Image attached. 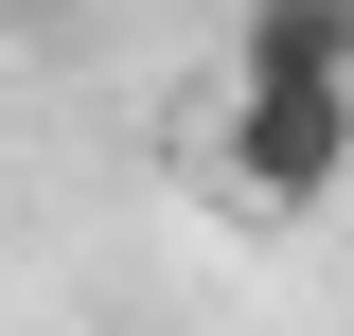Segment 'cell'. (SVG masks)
Listing matches in <instances>:
<instances>
[{
	"label": "cell",
	"instance_id": "6da1fadb",
	"mask_svg": "<svg viewBox=\"0 0 354 336\" xmlns=\"http://www.w3.org/2000/svg\"><path fill=\"white\" fill-rule=\"evenodd\" d=\"M230 177L248 212H319L354 177V36L301 18V0H266L248 53H230Z\"/></svg>",
	"mask_w": 354,
	"mask_h": 336
},
{
	"label": "cell",
	"instance_id": "7a4b0ae2",
	"mask_svg": "<svg viewBox=\"0 0 354 336\" xmlns=\"http://www.w3.org/2000/svg\"><path fill=\"white\" fill-rule=\"evenodd\" d=\"M301 18H337V36H354V0H301Z\"/></svg>",
	"mask_w": 354,
	"mask_h": 336
}]
</instances>
